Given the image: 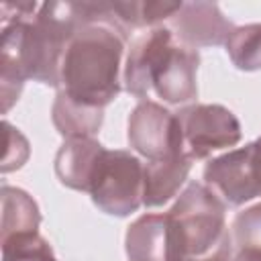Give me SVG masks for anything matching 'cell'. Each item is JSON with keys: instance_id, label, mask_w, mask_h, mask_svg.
I'll return each mask as SVG.
<instances>
[{"instance_id": "6da1fadb", "label": "cell", "mask_w": 261, "mask_h": 261, "mask_svg": "<svg viewBox=\"0 0 261 261\" xmlns=\"http://www.w3.org/2000/svg\"><path fill=\"white\" fill-rule=\"evenodd\" d=\"M108 22L106 2H43L37 16L2 27L0 90L2 112L18 100L33 80L59 90L61 61L71 37L86 24Z\"/></svg>"}, {"instance_id": "7a4b0ae2", "label": "cell", "mask_w": 261, "mask_h": 261, "mask_svg": "<svg viewBox=\"0 0 261 261\" xmlns=\"http://www.w3.org/2000/svg\"><path fill=\"white\" fill-rule=\"evenodd\" d=\"M198 49L175 41L167 24L147 29L126 49L122 88L141 100L159 98L171 106H188L198 98Z\"/></svg>"}, {"instance_id": "3957f363", "label": "cell", "mask_w": 261, "mask_h": 261, "mask_svg": "<svg viewBox=\"0 0 261 261\" xmlns=\"http://www.w3.org/2000/svg\"><path fill=\"white\" fill-rule=\"evenodd\" d=\"M128 37L106 22L82 27L63 53L59 90L67 96L106 108L122 90V67Z\"/></svg>"}, {"instance_id": "277c9868", "label": "cell", "mask_w": 261, "mask_h": 261, "mask_svg": "<svg viewBox=\"0 0 261 261\" xmlns=\"http://www.w3.org/2000/svg\"><path fill=\"white\" fill-rule=\"evenodd\" d=\"M169 261H230L232 232L226 204L200 181H190L167 210Z\"/></svg>"}, {"instance_id": "5b68a950", "label": "cell", "mask_w": 261, "mask_h": 261, "mask_svg": "<svg viewBox=\"0 0 261 261\" xmlns=\"http://www.w3.org/2000/svg\"><path fill=\"white\" fill-rule=\"evenodd\" d=\"M143 190L145 163L130 151L106 149L88 194L104 214L124 218L143 206Z\"/></svg>"}, {"instance_id": "8992f818", "label": "cell", "mask_w": 261, "mask_h": 261, "mask_svg": "<svg viewBox=\"0 0 261 261\" xmlns=\"http://www.w3.org/2000/svg\"><path fill=\"white\" fill-rule=\"evenodd\" d=\"M181 126V145L184 153L196 161L206 159L212 153L234 147L241 137V122L232 110L222 104H188L177 112Z\"/></svg>"}, {"instance_id": "52a82bcc", "label": "cell", "mask_w": 261, "mask_h": 261, "mask_svg": "<svg viewBox=\"0 0 261 261\" xmlns=\"http://www.w3.org/2000/svg\"><path fill=\"white\" fill-rule=\"evenodd\" d=\"M204 184L226 204L243 206L261 196V137L245 147L212 157L204 167Z\"/></svg>"}, {"instance_id": "ba28073f", "label": "cell", "mask_w": 261, "mask_h": 261, "mask_svg": "<svg viewBox=\"0 0 261 261\" xmlns=\"http://www.w3.org/2000/svg\"><path fill=\"white\" fill-rule=\"evenodd\" d=\"M126 139L130 149L147 161L184 153L177 114L155 100H141L130 110Z\"/></svg>"}, {"instance_id": "9c48e42d", "label": "cell", "mask_w": 261, "mask_h": 261, "mask_svg": "<svg viewBox=\"0 0 261 261\" xmlns=\"http://www.w3.org/2000/svg\"><path fill=\"white\" fill-rule=\"evenodd\" d=\"M165 24L177 43L192 49L224 45L234 29L216 2H181Z\"/></svg>"}, {"instance_id": "30bf717a", "label": "cell", "mask_w": 261, "mask_h": 261, "mask_svg": "<svg viewBox=\"0 0 261 261\" xmlns=\"http://www.w3.org/2000/svg\"><path fill=\"white\" fill-rule=\"evenodd\" d=\"M106 147L96 139H69L57 149L55 175L57 179L75 192H90L94 173L100 165Z\"/></svg>"}, {"instance_id": "8fae6325", "label": "cell", "mask_w": 261, "mask_h": 261, "mask_svg": "<svg viewBox=\"0 0 261 261\" xmlns=\"http://www.w3.org/2000/svg\"><path fill=\"white\" fill-rule=\"evenodd\" d=\"M194 161L186 155L163 157L145 163V190H143V206L157 208L175 198L186 184Z\"/></svg>"}, {"instance_id": "7c38bea8", "label": "cell", "mask_w": 261, "mask_h": 261, "mask_svg": "<svg viewBox=\"0 0 261 261\" xmlns=\"http://www.w3.org/2000/svg\"><path fill=\"white\" fill-rule=\"evenodd\" d=\"M128 261H169L167 212H147L130 222L124 234Z\"/></svg>"}, {"instance_id": "4fadbf2b", "label": "cell", "mask_w": 261, "mask_h": 261, "mask_svg": "<svg viewBox=\"0 0 261 261\" xmlns=\"http://www.w3.org/2000/svg\"><path fill=\"white\" fill-rule=\"evenodd\" d=\"M51 120L57 133L69 139H94V135L102 128L104 122V108L80 102L65 92L57 90L53 106H51Z\"/></svg>"}, {"instance_id": "5bb4252c", "label": "cell", "mask_w": 261, "mask_h": 261, "mask_svg": "<svg viewBox=\"0 0 261 261\" xmlns=\"http://www.w3.org/2000/svg\"><path fill=\"white\" fill-rule=\"evenodd\" d=\"M112 20L118 31L126 37L130 31L153 29L165 24L181 6V2H147V0H130V2H108Z\"/></svg>"}, {"instance_id": "9a60e30c", "label": "cell", "mask_w": 261, "mask_h": 261, "mask_svg": "<svg viewBox=\"0 0 261 261\" xmlns=\"http://www.w3.org/2000/svg\"><path fill=\"white\" fill-rule=\"evenodd\" d=\"M0 200H2L0 237H8L14 232L39 230L41 210H39V204L33 200V196H29L20 188L2 184Z\"/></svg>"}, {"instance_id": "2e32d148", "label": "cell", "mask_w": 261, "mask_h": 261, "mask_svg": "<svg viewBox=\"0 0 261 261\" xmlns=\"http://www.w3.org/2000/svg\"><path fill=\"white\" fill-rule=\"evenodd\" d=\"M226 55L241 71L261 69V22L234 27L224 43Z\"/></svg>"}, {"instance_id": "e0dca14e", "label": "cell", "mask_w": 261, "mask_h": 261, "mask_svg": "<svg viewBox=\"0 0 261 261\" xmlns=\"http://www.w3.org/2000/svg\"><path fill=\"white\" fill-rule=\"evenodd\" d=\"M2 261H57L53 247L39 230L0 237Z\"/></svg>"}, {"instance_id": "ac0fdd59", "label": "cell", "mask_w": 261, "mask_h": 261, "mask_svg": "<svg viewBox=\"0 0 261 261\" xmlns=\"http://www.w3.org/2000/svg\"><path fill=\"white\" fill-rule=\"evenodd\" d=\"M230 232L237 251L261 255V202L241 210L232 220Z\"/></svg>"}, {"instance_id": "d6986e66", "label": "cell", "mask_w": 261, "mask_h": 261, "mask_svg": "<svg viewBox=\"0 0 261 261\" xmlns=\"http://www.w3.org/2000/svg\"><path fill=\"white\" fill-rule=\"evenodd\" d=\"M4 130H6V153H4V159H2V173H8L12 169H20L27 163V159H29V141L8 120H4Z\"/></svg>"}, {"instance_id": "ffe728a7", "label": "cell", "mask_w": 261, "mask_h": 261, "mask_svg": "<svg viewBox=\"0 0 261 261\" xmlns=\"http://www.w3.org/2000/svg\"><path fill=\"white\" fill-rule=\"evenodd\" d=\"M41 4L37 2H2L0 6V20L2 27L20 22V20H31L37 16Z\"/></svg>"}, {"instance_id": "44dd1931", "label": "cell", "mask_w": 261, "mask_h": 261, "mask_svg": "<svg viewBox=\"0 0 261 261\" xmlns=\"http://www.w3.org/2000/svg\"><path fill=\"white\" fill-rule=\"evenodd\" d=\"M230 261H261V255L251 251H237V255H232Z\"/></svg>"}]
</instances>
